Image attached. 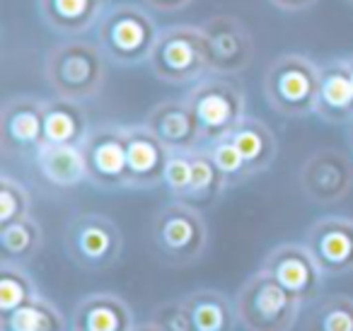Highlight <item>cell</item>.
<instances>
[{
    "instance_id": "cell-1",
    "label": "cell",
    "mask_w": 353,
    "mask_h": 331,
    "mask_svg": "<svg viewBox=\"0 0 353 331\" xmlns=\"http://www.w3.org/2000/svg\"><path fill=\"white\" fill-rule=\"evenodd\" d=\"M107 61L99 44L70 37L46 54L44 78L56 97L85 102L102 92L107 80Z\"/></svg>"
},
{
    "instance_id": "cell-4",
    "label": "cell",
    "mask_w": 353,
    "mask_h": 331,
    "mask_svg": "<svg viewBox=\"0 0 353 331\" xmlns=\"http://www.w3.org/2000/svg\"><path fill=\"white\" fill-rule=\"evenodd\" d=\"M300 300L274 276L259 268L235 295L237 321L247 331H290L298 321Z\"/></svg>"
},
{
    "instance_id": "cell-33",
    "label": "cell",
    "mask_w": 353,
    "mask_h": 331,
    "mask_svg": "<svg viewBox=\"0 0 353 331\" xmlns=\"http://www.w3.org/2000/svg\"><path fill=\"white\" fill-rule=\"evenodd\" d=\"M143 3L155 12H176V10H184L192 0H143Z\"/></svg>"
},
{
    "instance_id": "cell-23",
    "label": "cell",
    "mask_w": 353,
    "mask_h": 331,
    "mask_svg": "<svg viewBox=\"0 0 353 331\" xmlns=\"http://www.w3.org/2000/svg\"><path fill=\"white\" fill-rule=\"evenodd\" d=\"M196 331H232L237 324L235 302L221 290L201 288L184 295Z\"/></svg>"
},
{
    "instance_id": "cell-32",
    "label": "cell",
    "mask_w": 353,
    "mask_h": 331,
    "mask_svg": "<svg viewBox=\"0 0 353 331\" xmlns=\"http://www.w3.org/2000/svg\"><path fill=\"white\" fill-rule=\"evenodd\" d=\"M150 321H155L162 331H196L184 297L179 300H165L152 310Z\"/></svg>"
},
{
    "instance_id": "cell-17",
    "label": "cell",
    "mask_w": 353,
    "mask_h": 331,
    "mask_svg": "<svg viewBox=\"0 0 353 331\" xmlns=\"http://www.w3.org/2000/svg\"><path fill=\"white\" fill-rule=\"evenodd\" d=\"M136 317L117 292H90L80 297L70 314V331H133Z\"/></svg>"
},
{
    "instance_id": "cell-13",
    "label": "cell",
    "mask_w": 353,
    "mask_h": 331,
    "mask_svg": "<svg viewBox=\"0 0 353 331\" xmlns=\"http://www.w3.org/2000/svg\"><path fill=\"white\" fill-rule=\"evenodd\" d=\"M211 51L213 73L240 75L254 61V39L237 17L216 15L201 25Z\"/></svg>"
},
{
    "instance_id": "cell-9",
    "label": "cell",
    "mask_w": 353,
    "mask_h": 331,
    "mask_svg": "<svg viewBox=\"0 0 353 331\" xmlns=\"http://www.w3.org/2000/svg\"><path fill=\"white\" fill-rule=\"evenodd\" d=\"M88 181L102 191L128 189L126 133L123 126L102 123L90 131L83 143Z\"/></svg>"
},
{
    "instance_id": "cell-2",
    "label": "cell",
    "mask_w": 353,
    "mask_h": 331,
    "mask_svg": "<svg viewBox=\"0 0 353 331\" xmlns=\"http://www.w3.org/2000/svg\"><path fill=\"white\" fill-rule=\"evenodd\" d=\"M94 30H97L99 49L117 66L148 63L160 37L155 17L145 8L133 3L109 6Z\"/></svg>"
},
{
    "instance_id": "cell-11",
    "label": "cell",
    "mask_w": 353,
    "mask_h": 331,
    "mask_svg": "<svg viewBox=\"0 0 353 331\" xmlns=\"http://www.w3.org/2000/svg\"><path fill=\"white\" fill-rule=\"evenodd\" d=\"M300 189L312 203H339L353 189V162L346 152L319 148L300 167Z\"/></svg>"
},
{
    "instance_id": "cell-15",
    "label": "cell",
    "mask_w": 353,
    "mask_h": 331,
    "mask_svg": "<svg viewBox=\"0 0 353 331\" xmlns=\"http://www.w3.org/2000/svg\"><path fill=\"white\" fill-rule=\"evenodd\" d=\"M128 160V189H155L162 184L170 148L145 126H123Z\"/></svg>"
},
{
    "instance_id": "cell-31",
    "label": "cell",
    "mask_w": 353,
    "mask_h": 331,
    "mask_svg": "<svg viewBox=\"0 0 353 331\" xmlns=\"http://www.w3.org/2000/svg\"><path fill=\"white\" fill-rule=\"evenodd\" d=\"M162 186L174 201H184L192 189V150H170Z\"/></svg>"
},
{
    "instance_id": "cell-7",
    "label": "cell",
    "mask_w": 353,
    "mask_h": 331,
    "mask_svg": "<svg viewBox=\"0 0 353 331\" xmlns=\"http://www.w3.org/2000/svg\"><path fill=\"white\" fill-rule=\"evenodd\" d=\"M152 242L170 263L192 266L208 247V225L196 205L187 201H172L155 213Z\"/></svg>"
},
{
    "instance_id": "cell-35",
    "label": "cell",
    "mask_w": 353,
    "mask_h": 331,
    "mask_svg": "<svg viewBox=\"0 0 353 331\" xmlns=\"http://www.w3.org/2000/svg\"><path fill=\"white\" fill-rule=\"evenodd\" d=\"M133 331H162V329L155 324V321H145V324H136V329Z\"/></svg>"
},
{
    "instance_id": "cell-26",
    "label": "cell",
    "mask_w": 353,
    "mask_h": 331,
    "mask_svg": "<svg viewBox=\"0 0 353 331\" xmlns=\"http://www.w3.org/2000/svg\"><path fill=\"white\" fill-rule=\"evenodd\" d=\"M41 244H44V230H41V225L32 215L0 228L3 261H12V263L32 261L39 254Z\"/></svg>"
},
{
    "instance_id": "cell-27",
    "label": "cell",
    "mask_w": 353,
    "mask_h": 331,
    "mask_svg": "<svg viewBox=\"0 0 353 331\" xmlns=\"http://www.w3.org/2000/svg\"><path fill=\"white\" fill-rule=\"evenodd\" d=\"M303 331H353V297L327 295L310 305Z\"/></svg>"
},
{
    "instance_id": "cell-6",
    "label": "cell",
    "mask_w": 353,
    "mask_h": 331,
    "mask_svg": "<svg viewBox=\"0 0 353 331\" xmlns=\"http://www.w3.org/2000/svg\"><path fill=\"white\" fill-rule=\"evenodd\" d=\"M187 102L201 128L203 146L225 138L247 117L245 90L232 75L211 73L201 78L192 85Z\"/></svg>"
},
{
    "instance_id": "cell-29",
    "label": "cell",
    "mask_w": 353,
    "mask_h": 331,
    "mask_svg": "<svg viewBox=\"0 0 353 331\" xmlns=\"http://www.w3.org/2000/svg\"><path fill=\"white\" fill-rule=\"evenodd\" d=\"M208 152H211L213 162L218 165V170L223 172V177H225L228 186H240L245 184L247 179H252V172L250 167H247L245 157L240 155V150L235 148V143L230 141V138H221V141H213L208 143V146H203Z\"/></svg>"
},
{
    "instance_id": "cell-18",
    "label": "cell",
    "mask_w": 353,
    "mask_h": 331,
    "mask_svg": "<svg viewBox=\"0 0 353 331\" xmlns=\"http://www.w3.org/2000/svg\"><path fill=\"white\" fill-rule=\"evenodd\" d=\"M314 114L327 123L353 121V85L346 59H334L319 66V90Z\"/></svg>"
},
{
    "instance_id": "cell-38",
    "label": "cell",
    "mask_w": 353,
    "mask_h": 331,
    "mask_svg": "<svg viewBox=\"0 0 353 331\" xmlns=\"http://www.w3.org/2000/svg\"><path fill=\"white\" fill-rule=\"evenodd\" d=\"M348 3H351V6H353V0H348Z\"/></svg>"
},
{
    "instance_id": "cell-16",
    "label": "cell",
    "mask_w": 353,
    "mask_h": 331,
    "mask_svg": "<svg viewBox=\"0 0 353 331\" xmlns=\"http://www.w3.org/2000/svg\"><path fill=\"white\" fill-rule=\"evenodd\" d=\"M145 126L165 143L170 150H196L203 148L201 128L187 99H165L155 104L145 117Z\"/></svg>"
},
{
    "instance_id": "cell-34",
    "label": "cell",
    "mask_w": 353,
    "mask_h": 331,
    "mask_svg": "<svg viewBox=\"0 0 353 331\" xmlns=\"http://www.w3.org/2000/svg\"><path fill=\"white\" fill-rule=\"evenodd\" d=\"M269 3L279 8V10H283V12H300V10H307V8H312L317 0H269Z\"/></svg>"
},
{
    "instance_id": "cell-30",
    "label": "cell",
    "mask_w": 353,
    "mask_h": 331,
    "mask_svg": "<svg viewBox=\"0 0 353 331\" xmlns=\"http://www.w3.org/2000/svg\"><path fill=\"white\" fill-rule=\"evenodd\" d=\"M32 199L30 191L12 177H0V228L17 223L22 218H30Z\"/></svg>"
},
{
    "instance_id": "cell-36",
    "label": "cell",
    "mask_w": 353,
    "mask_h": 331,
    "mask_svg": "<svg viewBox=\"0 0 353 331\" xmlns=\"http://www.w3.org/2000/svg\"><path fill=\"white\" fill-rule=\"evenodd\" d=\"M346 66H348V75H351V85H353V56L346 59Z\"/></svg>"
},
{
    "instance_id": "cell-24",
    "label": "cell",
    "mask_w": 353,
    "mask_h": 331,
    "mask_svg": "<svg viewBox=\"0 0 353 331\" xmlns=\"http://www.w3.org/2000/svg\"><path fill=\"white\" fill-rule=\"evenodd\" d=\"M230 189L223 177V172L218 170V165L213 162L211 152L206 148H196L192 150V189L187 194V203L203 208V205H213L223 196V191Z\"/></svg>"
},
{
    "instance_id": "cell-14",
    "label": "cell",
    "mask_w": 353,
    "mask_h": 331,
    "mask_svg": "<svg viewBox=\"0 0 353 331\" xmlns=\"http://www.w3.org/2000/svg\"><path fill=\"white\" fill-rule=\"evenodd\" d=\"M305 247L327 278L353 271V220L343 215H324L310 225Z\"/></svg>"
},
{
    "instance_id": "cell-19",
    "label": "cell",
    "mask_w": 353,
    "mask_h": 331,
    "mask_svg": "<svg viewBox=\"0 0 353 331\" xmlns=\"http://www.w3.org/2000/svg\"><path fill=\"white\" fill-rule=\"evenodd\" d=\"M112 0H37L39 17L61 37H83L94 30Z\"/></svg>"
},
{
    "instance_id": "cell-22",
    "label": "cell",
    "mask_w": 353,
    "mask_h": 331,
    "mask_svg": "<svg viewBox=\"0 0 353 331\" xmlns=\"http://www.w3.org/2000/svg\"><path fill=\"white\" fill-rule=\"evenodd\" d=\"M41 177L59 189H75L88 181V165H85L83 148L78 146H51L44 143L34 155Z\"/></svg>"
},
{
    "instance_id": "cell-10",
    "label": "cell",
    "mask_w": 353,
    "mask_h": 331,
    "mask_svg": "<svg viewBox=\"0 0 353 331\" xmlns=\"http://www.w3.org/2000/svg\"><path fill=\"white\" fill-rule=\"evenodd\" d=\"M269 276H274L288 292H293L300 300V305H312L322 297L324 273L305 242H285L274 247L266 254L261 263Z\"/></svg>"
},
{
    "instance_id": "cell-37",
    "label": "cell",
    "mask_w": 353,
    "mask_h": 331,
    "mask_svg": "<svg viewBox=\"0 0 353 331\" xmlns=\"http://www.w3.org/2000/svg\"><path fill=\"white\" fill-rule=\"evenodd\" d=\"M348 146H351V152H353V121L348 123Z\"/></svg>"
},
{
    "instance_id": "cell-21",
    "label": "cell",
    "mask_w": 353,
    "mask_h": 331,
    "mask_svg": "<svg viewBox=\"0 0 353 331\" xmlns=\"http://www.w3.org/2000/svg\"><path fill=\"white\" fill-rule=\"evenodd\" d=\"M240 155L245 157L247 167L252 174H261L276 162L279 155V141H276L274 131L266 126L261 119L245 117L230 133H228Z\"/></svg>"
},
{
    "instance_id": "cell-12",
    "label": "cell",
    "mask_w": 353,
    "mask_h": 331,
    "mask_svg": "<svg viewBox=\"0 0 353 331\" xmlns=\"http://www.w3.org/2000/svg\"><path fill=\"white\" fill-rule=\"evenodd\" d=\"M44 109L46 99L32 94H15L3 104L0 133H3V155L27 157L37 155L44 146Z\"/></svg>"
},
{
    "instance_id": "cell-3",
    "label": "cell",
    "mask_w": 353,
    "mask_h": 331,
    "mask_svg": "<svg viewBox=\"0 0 353 331\" xmlns=\"http://www.w3.org/2000/svg\"><path fill=\"white\" fill-rule=\"evenodd\" d=\"M148 66L157 80L172 85H194L211 75V51L201 25H172L160 30Z\"/></svg>"
},
{
    "instance_id": "cell-25",
    "label": "cell",
    "mask_w": 353,
    "mask_h": 331,
    "mask_svg": "<svg viewBox=\"0 0 353 331\" xmlns=\"http://www.w3.org/2000/svg\"><path fill=\"white\" fill-rule=\"evenodd\" d=\"M0 331H68V324L54 302L37 295L12 314L0 317Z\"/></svg>"
},
{
    "instance_id": "cell-5",
    "label": "cell",
    "mask_w": 353,
    "mask_h": 331,
    "mask_svg": "<svg viewBox=\"0 0 353 331\" xmlns=\"http://www.w3.org/2000/svg\"><path fill=\"white\" fill-rule=\"evenodd\" d=\"M319 90V66L303 54H283L266 68L264 97L276 114L303 119L314 114Z\"/></svg>"
},
{
    "instance_id": "cell-20",
    "label": "cell",
    "mask_w": 353,
    "mask_h": 331,
    "mask_svg": "<svg viewBox=\"0 0 353 331\" xmlns=\"http://www.w3.org/2000/svg\"><path fill=\"white\" fill-rule=\"evenodd\" d=\"M90 119L83 104L75 99L54 97L46 99L44 109V143L51 146H78L83 148L90 136Z\"/></svg>"
},
{
    "instance_id": "cell-28",
    "label": "cell",
    "mask_w": 353,
    "mask_h": 331,
    "mask_svg": "<svg viewBox=\"0 0 353 331\" xmlns=\"http://www.w3.org/2000/svg\"><path fill=\"white\" fill-rule=\"evenodd\" d=\"M39 295L30 273L22 268V263L3 261L0 266V317L12 314L22 305L32 302Z\"/></svg>"
},
{
    "instance_id": "cell-8",
    "label": "cell",
    "mask_w": 353,
    "mask_h": 331,
    "mask_svg": "<svg viewBox=\"0 0 353 331\" xmlns=\"http://www.w3.org/2000/svg\"><path fill=\"white\" fill-rule=\"evenodd\" d=\"M63 244L73 263L85 271H107L117 266L123 252V234L102 213H78L68 220Z\"/></svg>"
}]
</instances>
